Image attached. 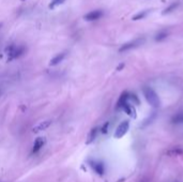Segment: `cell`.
I'll use <instances>...</instances> for the list:
<instances>
[{"mask_svg": "<svg viewBox=\"0 0 183 182\" xmlns=\"http://www.w3.org/2000/svg\"><path fill=\"white\" fill-rule=\"evenodd\" d=\"M142 94L145 96V99L147 100V102L153 108H159L161 106V100H160L156 92L151 87H148V86L142 87Z\"/></svg>", "mask_w": 183, "mask_h": 182, "instance_id": "cell-1", "label": "cell"}, {"mask_svg": "<svg viewBox=\"0 0 183 182\" xmlns=\"http://www.w3.org/2000/svg\"><path fill=\"white\" fill-rule=\"evenodd\" d=\"M9 60H14L25 54L26 48L24 46H10L9 47Z\"/></svg>", "mask_w": 183, "mask_h": 182, "instance_id": "cell-2", "label": "cell"}, {"mask_svg": "<svg viewBox=\"0 0 183 182\" xmlns=\"http://www.w3.org/2000/svg\"><path fill=\"white\" fill-rule=\"evenodd\" d=\"M130 129V122L129 120H124L118 125V128L116 129V132H115V138H121L123 137L125 134L127 133Z\"/></svg>", "mask_w": 183, "mask_h": 182, "instance_id": "cell-3", "label": "cell"}, {"mask_svg": "<svg viewBox=\"0 0 183 182\" xmlns=\"http://www.w3.org/2000/svg\"><path fill=\"white\" fill-rule=\"evenodd\" d=\"M145 42L144 39H136V40H133V41L129 42V43H125L124 45H122L120 47L119 52L120 53H123V52H127V50H133V48H136V47H138L140 46Z\"/></svg>", "mask_w": 183, "mask_h": 182, "instance_id": "cell-4", "label": "cell"}, {"mask_svg": "<svg viewBox=\"0 0 183 182\" xmlns=\"http://www.w3.org/2000/svg\"><path fill=\"white\" fill-rule=\"evenodd\" d=\"M102 16H103V12L101 10H95V11L89 12L88 14H86L84 18L86 19V20H88V22H93V20L101 18Z\"/></svg>", "mask_w": 183, "mask_h": 182, "instance_id": "cell-5", "label": "cell"}, {"mask_svg": "<svg viewBox=\"0 0 183 182\" xmlns=\"http://www.w3.org/2000/svg\"><path fill=\"white\" fill-rule=\"evenodd\" d=\"M129 98H130V93H129V92H127V91H125V92H123L122 94L120 95L119 100H118V102H117V106H116L117 109L122 108L124 104H125V103H127V100H129Z\"/></svg>", "mask_w": 183, "mask_h": 182, "instance_id": "cell-6", "label": "cell"}, {"mask_svg": "<svg viewBox=\"0 0 183 182\" xmlns=\"http://www.w3.org/2000/svg\"><path fill=\"white\" fill-rule=\"evenodd\" d=\"M45 143H46V139L45 138H43V137H39V138H37L35 139V141H34L33 144V148H32V153H37L40 149L43 147L45 145Z\"/></svg>", "mask_w": 183, "mask_h": 182, "instance_id": "cell-7", "label": "cell"}, {"mask_svg": "<svg viewBox=\"0 0 183 182\" xmlns=\"http://www.w3.org/2000/svg\"><path fill=\"white\" fill-rule=\"evenodd\" d=\"M65 56H67V53H65V52L58 54V55H56V56H55V57H54L52 60H50L49 65H57L58 63H60L61 61L63 60L64 58H65Z\"/></svg>", "mask_w": 183, "mask_h": 182, "instance_id": "cell-8", "label": "cell"}, {"mask_svg": "<svg viewBox=\"0 0 183 182\" xmlns=\"http://www.w3.org/2000/svg\"><path fill=\"white\" fill-rule=\"evenodd\" d=\"M90 165H91V167L93 168L94 171H95L97 174H99V175L104 174V171H105L104 165H103L102 163H100V162H91Z\"/></svg>", "mask_w": 183, "mask_h": 182, "instance_id": "cell-9", "label": "cell"}, {"mask_svg": "<svg viewBox=\"0 0 183 182\" xmlns=\"http://www.w3.org/2000/svg\"><path fill=\"white\" fill-rule=\"evenodd\" d=\"M50 124H52V121H50V120H46V121L41 122L40 124L37 125V126L34 128V129H33V132H34V133H37V132H40V131L46 130Z\"/></svg>", "mask_w": 183, "mask_h": 182, "instance_id": "cell-10", "label": "cell"}, {"mask_svg": "<svg viewBox=\"0 0 183 182\" xmlns=\"http://www.w3.org/2000/svg\"><path fill=\"white\" fill-rule=\"evenodd\" d=\"M122 109H124V111H125L127 115L132 116V117H135V116H136V114H135V108L132 106L131 104H129V102L124 104L123 107H122Z\"/></svg>", "mask_w": 183, "mask_h": 182, "instance_id": "cell-11", "label": "cell"}, {"mask_svg": "<svg viewBox=\"0 0 183 182\" xmlns=\"http://www.w3.org/2000/svg\"><path fill=\"white\" fill-rule=\"evenodd\" d=\"M167 154L170 156H181L183 154V150L181 148H172L170 150L167 151Z\"/></svg>", "mask_w": 183, "mask_h": 182, "instance_id": "cell-12", "label": "cell"}, {"mask_svg": "<svg viewBox=\"0 0 183 182\" xmlns=\"http://www.w3.org/2000/svg\"><path fill=\"white\" fill-rule=\"evenodd\" d=\"M97 128H94V129L91 130V132H90L89 136H88V141H87V144H90V143H92V141L95 139V137H97Z\"/></svg>", "mask_w": 183, "mask_h": 182, "instance_id": "cell-13", "label": "cell"}, {"mask_svg": "<svg viewBox=\"0 0 183 182\" xmlns=\"http://www.w3.org/2000/svg\"><path fill=\"white\" fill-rule=\"evenodd\" d=\"M171 121L173 123H183V113H178L172 117Z\"/></svg>", "mask_w": 183, "mask_h": 182, "instance_id": "cell-14", "label": "cell"}, {"mask_svg": "<svg viewBox=\"0 0 183 182\" xmlns=\"http://www.w3.org/2000/svg\"><path fill=\"white\" fill-rule=\"evenodd\" d=\"M177 8H178V3H172V4H170L168 8H166L164 11H163V14H168V13L172 12L173 10H175V9H177Z\"/></svg>", "mask_w": 183, "mask_h": 182, "instance_id": "cell-15", "label": "cell"}, {"mask_svg": "<svg viewBox=\"0 0 183 182\" xmlns=\"http://www.w3.org/2000/svg\"><path fill=\"white\" fill-rule=\"evenodd\" d=\"M167 32H165V31H162V32H160V33L156 34V37H155V40L156 41H163L164 39L167 38Z\"/></svg>", "mask_w": 183, "mask_h": 182, "instance_id": "cell-16", "label": "cell"}, {"mask_svg": "<svg viewBox=\"0 0 183 182\" xmlns=\"http://www.w3.org/2000/svg\"><path fill=\"white\" fill-rule=\"evenodd\" d=\"M65 0H52V2H50V4H49V8H55L56 5H59V4L63 3Z\"/></svg>", "mask_w": 183, "mask_h": 182, "instance_id": "cell-17", "label": "cell"}, {"mask_svg": "<svg viewBox=\"0 0 183 182\" xmlns=\"http://www.w3.org/2000/svg\"><path fill=\"white\" fill-rule=\"evenodd\" d=\"M146 14H147V12H142V13H138L137 15H135L134 17H133V19H134V20H138V19L142 18V17H145V16H146Z\"/></svg>", "mask_w": 183, "mask_h": 182, "instance_id": "cell-18", "label": "cell"}, {"mask_svg": "<svg viewBox=\"0 0 183 182\" xmlns=\"http://www.w3.org/2000/svg\"><path fill=\"white\" fill-rule=\"evenodd\" d=\"M129 99H132L133 100V102L136 103V105H139V99L137 98V95L135 94V93H133V94H130V98Z\"/></svg>", "mask_w": 183, "mask_h": 182, "instance_id": "cell-19", "label": "cell"}, {"mask_svg": "<svg viewBox=\"0 0 183 182\" xmlns=\"http://www.w3.org/2000/svg\"><path fill=\"white\" fill-rule=\"evenodd\" d=\"M156 117V114H155V113H153V114H152V117H150L149 119H147V120H145V123H144V125H147V124H149V123H151V122H152V120H153L154 118Z\"/></svg>", "mask_w": 183, "mask_h": 182, "instance_id": "cell-20", "label": "cell"}, {"mask_svg": "<svg viewBox=\"0 0 183 182\" xmlns=\"http://www.w3.org/2000/svg\"><path fill=\"white\" fill-rule=\"evenodd\" d=\"M108 125H109V123L108 122H107V123H105L104 124V126H103V128H102V132L103 133H107V131H108Z\"/></svg>", "mask_w": 183, "mask_h": 182, "instance_id": "cell-21", "label": "cell"}, {"mask_svg": "<svg viewBox=\"0 0 183 182\" xmlns=\"http://www.w3.org/2000/svg\"><path fill=\"white\" fill-rule=\"evenodd\" d=\"M22 1H25V0H22Z\"/></svg>", "mask_w": 183, "mask_h": 182, "instance_id": "cell-22", "label": "cell"}]
</instances>
